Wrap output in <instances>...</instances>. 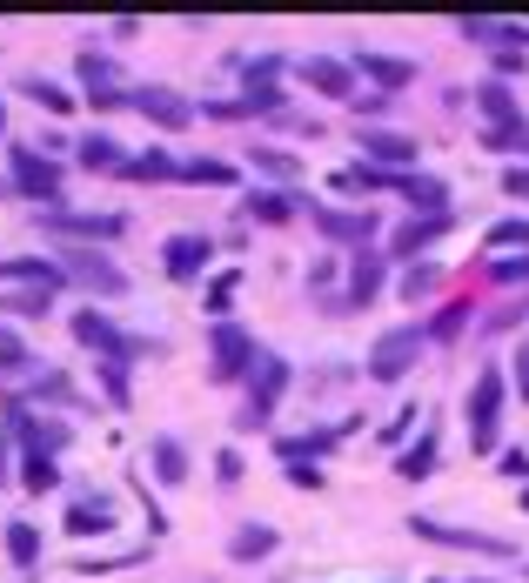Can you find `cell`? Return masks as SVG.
Listing matches in <instances>:
<instances>
[{"label":"cell","instance_id":"obj_22","mask_svg":"<svg viewBox=\"0 0 529 583\" xmlns=\"http://www.w3.org/2000/svg\"><path fill=\"white\" fill-rule=\"evenodd\" d=\"M155 476L161 483H181V476H188V456H181L175 436H155Z\"/></svg>","mask_w":529,"mask_h":583},{"label":"cell","instance_id":"obj_30","mask_svg":"<svg viewBox=\"0 0 529 583\" xmlns=\"http://www.w3.org/2000/svg\"><path fill=\"white\" fill-rule=\"evenodd\" d=\"M121 175H134V181H161V175H175V161H168V155H134Z\"/></svg>","mask_w":529,"mask_h":583},{"label":"cell","instance_id":"obj_40","mask_svg":"<svg viewBox=\"0 0 529 583\" xmlns=\"http://www.w3.org/2000/svg\"><path fill=\"white\" fill-rule=\"evenodd\" d=\"M215 470H221V483H235V476H242V456H235V449H221Z\"/></svg>","mask_w":529,"mask_h":583},{"label":"cell","instance_id":"obj_19","mask_svg":"<svg viewBox=\"0 0 529 583\" xmlns=\"http://www.w3.org/2000/svg\"><path fill=\"white\" fill-rule=\"evenodd\" d=\"M449 228V215H429V222H409V228H396V255H416V248H429Z\"/></svg>","mask_w":529,"mask_h":583},{"label":"cell","instance_id":"obj_44","mask_svg":"<svg viewBox=\"0 0 529 583\" xmlns=\"http://www.w3.org/2000/svg\"><path fill=\"white\" fill-rule=\"evenodd\" d=\"M523 510H529V490H523Z\"/></svg>","mask_w":529,"mask_h":583},{"label":"cell","instance_id":"obj_26","mask_svg":"<svg viewBox=\"0 0 529 583\" xmlns=\"http://www.w3.org/2000/svg\"><path fill=\"white\" fill-rule=\"evenodd\" d=\"M402 195H409V202H416V208H429V215H442V202H449V188H442V181H429V175H409V181H402Z\"/></svg>","mask_w":529,"mask_h":583},{"label":"cell","instance_id":"obj_7","mask_svg":"<svg viewBox=\"0 0 529 583\" xmlns=\"http://www.w3.org/2000/svg\"><path fill=\"white\" fill-rule=\"evenodd\" d=\"M61 269L74 275L81 289H101V295H121V289H128V282H121V269H114V262H101V255H88V248H74Z\"/></svg>","mask_w":529,"mask_h":583},{"label":"cell","instance_id":"obj_33","mask_svg":"<svg viewBox=\"0 0 529 583\" xmlns=\"http://www.w3.org/2000/svg\"><path fill=\"white\" fill-rule=\"evenodd\" d=\"M27 94H34V101H41L47 114H67V108H74V94H61L54 81H27Z\"/></svg>","mask_w":529,"mask_h":583},{"label":"cell","instance_id":"obj_32","mask_svg":"<svg viewBox=\"0 0 529 583\" xmlns=\"http://www.w3.org/2000/svg\"><path fill=\"white\" fill-rule=\"evenodd\" d=\"M262 550H275V530H268V523H255V530L235 537V557H262Z\"/></svg>","mask_w":529,"mask_h":583},{"label":"cell","instance_id":"obj_28","mask_svg":"<svg viewBox=\"0 0 529 583\" xmlns=\"http://www.w3.org/2000/svg\"><path fill=\"white\" fill-rule=\"evenodd\" d=\"M302 195H248V215H262V222H288Z\"/></svg>","mask_w":529,"mask_h":583},{"label":"cell","instance_id":"obj_21","mask_svg":"<svg viewBox=\"0 0 529 583\" xmlns=\"http://www.w3.org/2000/svg\"><path fill=\"white\" fill-rule=\"evenodd\" d=\"M67 530H74V537H94V530H108V503H94V496H81V503L67 510Z\"/></svg>","mask_w":529,"mask_h":583},{"label":"cell","instance_id":"obj_2","mask_svg":"<svg viewBox=\"0 0 529 583\" xmlns=\"http://www.w3.org/2000/svg\"><path fill=\"white\" fill-rule=\"evenodd\" d=\"M288 389V362L282 356H262V376H255V396H248V409L235 416V429H262L268 416H275V396Z\"/></svg>","mask_w":529,"mask_h":583},{"label":"cell","instance_id":"obj_3","mask_svg":"<svg viewBox=\"0 0 529 583\" xmlns=\"http://www.w3.org/2000/svg\"><path fill=\"white\" fill-rule=\"evenodd\" d=\"M416 349H422L416 329H389V336L375 342V356H369V376L375 382H402V376H409V362H416Z\"/></svg>","mask_w":529,"mask_h":583},{"label":"cell","instance_id":"obj_29","mask_svg":"<svg viewBox=\"0 0 529 583\" xmlns=\"http://www.w3.org/2000/svg\"><path fill=\"white\" fill-rule=\"evenodd\" d=\"M0 309L7 315H47V289H14V295H0Z\"/></svg>","mask_w":529,"mask_h":583},{"label":"cell","instance_id":"obj_14","mask_svg":"<svg viewBox=\"0 0 529 583\" xmlns=\"http://www.w3.org/2000/svg\"><path fill=\"white\" fill-rule=\"evenodd\" d=\"M362 148H369V161H389V168H409L416 161V141L409 135H362Z\"/></svg>","mask_w":529,"mask_h":583},{"label":"cell","instance_id":"obj_8","mask_svg":"<svg viewBox=\"0 0 529 583\" xmlns=\"http://www.w3.org/2000/svg\"><path fill=\"white\" fill-rule=\"evenodd\" d=\"M14 175H21L27 195H47V202H61V168L47 155H34V148H14Z\"/></svg>","mask_w":529,"mask_h":583},{"label":"cell","instance_id":"obj_36","mask_svg":"<svg viewBox=\"0 0 529 583\" xmlns=\"http://www.w3.org/2000/svg\"><path fill=\"white\" fill-rule=\"evenodd\" d=\"M509 242H529V222H503V228H489V248H509Z\"/></svg>","mask_w":529,"mask_h":583},{"label":"cell","instance_id":"obj_16","mask_svg":"<svg viewBox=\"0 0 529 583\" xmlns=\"http://www.w3.org/2000/svg\"><path fill=\"white\" fill-rule=\"evenodd\" d=\"M315 222H322V228H329V235H335V242H369V215H335V208H315Z\"/></svg>","mask_w":529,"mask_h":583},{"label":"cell","instance_id":"obj_15","mask_svg":"<svg viewBox=\"0 0 529 583\" xmlns=\"http://www.w3.org/2000/svg\"><path fill=\"white\" fill-rule=\"evenodd\" d=\"M302 81H309V88H322V94H342V101H349V68H342V61H302Z\"/></svg>","mask_w":529,"mask_h":583},{"label":"cell","instance_id":"obj_37","mask_svg":"<svg viewBox=\"0 0 529 583\" xmlns=\"http://www.w3.org/2000/svg\"><path fill=\"white\" fill-rule=\"evenodd\" d=\"M422 289H436V269H409V275H402V295H409V302H416Z\"/></svg>","mask_w":529,"mask_h":583},{"label":"cell","instance_id":"obj_31","mask_svg":"<svg viewBox=\"0 0 529 583\" xmlns=\"http://www.w3.org/2000/svg\"><path fill=\"white\" fill-rule=\"evenodd\" d=\"M181 175H188V181H208V188H221V181H235V168H228V161H188Z\"/></svg>","mask_w":529,"mask_h":583},{"label":"cell","instance_id":"obj_25","mask_svg":"<svg viewBox=\"0 0 529 583\" xmlns=\"http://www.w3.org/2000/svg\"><path fill=\"white\" fill-rule=\"evenodd\" d=\"M375 289H382V262H375V255H362V262H355V275H349V302L362 309Z\"/></svg>","mask_w":529,"mask_h":583},{"label":"cell","instance_id":"obj_4","mask_svg":"<svg viewBox=\"0 0 529 583\" xmlns=\"http://www.w3.org/2000/svg\"><path fill=\"white\" fill-rule=\"evenodd\" d=\"M208 349H215V382H235L255 362V342L235 329V322H215V336H208Z\"/></svg>","mask_w":529,"mask_h":583},{"label":"cell","instance_id":"obj_34","mask_svg":"<svg viewBox=\"0 0 529 583\" xmlns=\"http://www.w3.org/2000/svg\"><path fill=\"white\" fill-rule=\"evenodd\" d=\"M27 349H21V336H14V329H0V369H7V376H14V369H27Z\"/></svg>","mask_w":529,"mask_h":583},{"label":"cell","instance_id":"obj_27","mask_svg":"<svg viewBox=\"0 0 529 583\" xmlns=\"http://www.w3.org/2000/svg\"><path fill=\"white\" fill-rule=\"evenodd\" d=\"M429 463H436V436H422L416 449H402V463H396V476H409V483H416V476H429Z\"/></svg>","mask_w":529,"mask_h":583},{"label":"cell","instance_id":"obj_42","mask_svg":"<svg viewBox=\"0 0 529 583\" xmlns=\"http://www.w3.org/2000/svg\"><path fill=\"white\" fill-rule=\"evenodd\" d=\"M516 389H523V396H529V349H523V356H516Z\"/></svg>","mask_w":529,"mask_h":583},{"label":"cell","instance_id":"obj_6","mask_svg":"<svg viewBox=\"0 0 529 583\" xmlns=\"http://www.w3.org/2000/svg\"><path fill=\"white\" fill-rule=\"evenodd\" d=\"M74 336L88 342V349H108V362H134V342L114 336V322L101 309H81V315H74Z\"/></svg>","mask_w":529,"mask_h":583},{"label":"cell","instance_id":"obj_1","mask_svg":"<svg viewBox=\"0 0 529 583\" xmlns=\"http://www.w3.org/2000/svg\"><path fill=\"white\" fill-rule=\"evenodd\" d=\"M496 409H503V369L489 362L483 376H476V389H469V443L476 449L496 443Z\"/></svg>","mask_w":529,"mask_h":583},{"label":"cell","instance_id":"obj_5","mask_svg":"<svg viewBox=\"0 0 529 583\" xmlns=\"http://www.w3.org/2000/svg\"><path fill=\"white\" fill-rule=\"evenodd\" d=\"M409 530L429 543H449V550H483V557H503L509 543L503 537H483V530H449V523H436V516H409Z\"/></svg>","mask_w":529,"mask_h":583},{"label":"cell","instance_id":"obj_12","mask_svg":"<svg viewBox=\"0 0 529 583\" xmlns=\"http://www.w3.org/2000/svg\"><path fill=\"white\" fill-rule=\"evenodd\" d=\"M201 262H208V235H175V242H168V275H175V282H195Z\"/></svg>","mask_w":529,"mask_h":583},{"label":"cell","instance_id":"obj_23","mask_svg":"<svg viewBox=\"0 0 529 583\" xmlns=\"http://www.w3.org/2000/svg\"><path fill=\"white\" fill-rule=\"evenodd\" d=\"M362 74H375L382 88H409V81H416L409 61H382V54H362Z\"/></svg>","mask_w":529,"mask_h":583},{"label":"cell","instance_id":"obj_39","mask_svg":"<svg viewBox=\"0 0 529 583\" xmlns=\"http://www.w3.org/2000/svg\"><path fill=\"white\" fill-rule=\"evenodd\" d=\"M503 188L516 195V202H529V168H509V175H503Z\"/></svg>","mask_w":529,"mask_h":583},{"label":"cell","instance_id":"obj_9","mask_svg":"<svg viewBox=\"0 0 529 583\" xmlns=\"http://www.w3.org/2000/svg\"><path fill=\"white\" fill-rule=\"evenodd\" d=\"M128 101L148 114V121H161V128H188V121H195V108H188V101H175L168 88H141V94H128Z\"/></svg>","mask_w":529,"mask_h":583},{"label":"cell","instance_id":"obj_41","mask_svg":"<svg viewBox=\"0 0 529 583\" xmlns=\"http://www.w3.org/2000/svg\"><path fill=\"white\" fill-rule=\"evenodd\" d=\"M503 476H529V456H523V449H509V456H503Z\"/></svg>","mask_w":529,"mask_h":583},{"label":"cell","instance_id":"obj_17","mask_svg":"<svg viewBox=\"0 0 529 583\" xmlns=\"http://www.w3.org/2000/svg\"><path fill=\"white\" fill-rule=\"evenodd\" d=\"M476 101H483V114H489V121L516 128V94H509L503 81H483V88H476Z\"/></svg>","mask_w":529,"mask_h":583},{"label":"cell","instance_id":"obj_13","mask_svg":"<svg viewBox=\"0 0 529 583\" xmlns=\"http://www.w3.org/2000/svg\"><path fill=\"white\" fill-rule=\"evenodd\" d=\"M61 235H94V242H114L121 235V215H54Z\"/></svg>","mask_w":529,"mask_h":583},{"label":"cell","instance_id":"obj_43","mask_svg":"<svg viewBox=\"0 0 529 583\" xmlns=\"http://www.w3.org/2000/svg\"><path fill=\"white\" fill-rule=\"evenodd\" d=\"M0 483H7V443H0Z\"/></svg>","mask_w":529,"mask_h":583},{"label":"cell","instance_id":"obj_10","mask_svg":"<svg viewBox=\"0 0 529 583\" xmlns=\"http://www.w3.org/2000/svg\"><path fill=\"white\" fill-rule=\"evenodd\" d=\"M61 262H41V255H14V262H0V282H27V289H54L61 282Z\"/></svg>","mask_w":529,"mask_h":583},{"label":"cell","instance_id":"obj_24","mask_svg":"<svg viewBox=\"0 0 529 583\" xmlns=\"http://www.w3.org/2000/svg\"><path fill=\"white\" fill-rule=\"evenodd\" d=\"M7 557L21 563V570H34V557H41V537H34V523H7Z\"/></svg>","mask_w":529,"mask_h":583},{"label":"cell","instance_id":"obj_11","mask_svg":"<svg viewBox=\"0 0 529 583\" xmlns=\"http://www.w3.org/2000/svg\"><path fill=\"white\" fill-rule=\"evenodd\" d=\"M463 34H469V41H483V47H503V54H509V47H529V27H516V21H483V14H469Z\"/></svg>","mask_w":529,"mask_h":583},{"label":"cell","instance_id":"obj_20","mask_svg":"<svg viewBox=\"0 0 529 583\" xmlns=\"http://www.w3.org/2000/svg\"><path fill=\"white\" fill-rule=\"evenodd\" d=\"M21 483H27L34 496L61 483V470H54V456H47V449H27V463H21Z\"/></svg>","mask_w":529,"mask_h":583},{"label":"cell","instance_id":"obj_35","mask_svg":"<svg viewBox=\"0 0 529 583\" xmlns=\"http://www.w3.org/2000/svg\"><path fill=\"white\" fill-rule=\"evenodd\" d=\"M255 161H262L268 175H295V155H282V148H255Z\"/></svg>","mask_w":529,"mask_h":583},{"label":"cell","instance_id":"obj_38","mask_svg":"<svg viewBox=\"0 0 529 583\" xmlns=\"http://www.w3.org/2000/svg\"><path fill=\"white\" fill-rule=\"evenodd\" d=\"M228 295H235V275H221L215 289H208V309H215V315H221V309H228Z\"/></svg>","mask_w":529,"mask_h":583},{"label":"cell","instance_id":"obj_18","mask_svg":"<svg viewBox=\"0 0 529 583\" xmlns=\"http://www.w3.org/2000/svg\"><path fill=\"white\" fill-rule=\"evenodd\" d=\"M81 168H128V155H121L114 135H88L81 141Z\"/></svg>","mask_w":529,"mask_h":583}]
</instances>
